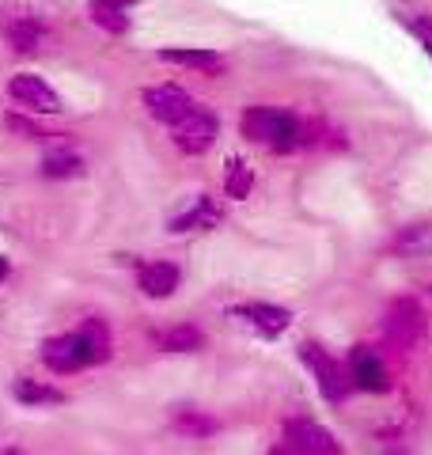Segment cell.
<instances>
[{"label":"cell","mask_w":432,"mask_h":455,"mask_svg":"<svg viewBox=\"0 0 432 455\" xmlns=\"http://www.w3.org/2000/svg\"><path fill=\"white\" fill-rule=\"evenodd\" d=\"M300 357H304V364L315 372V383H319L323 398H330V403H341L345 391H349V379H345L338 361L330 357L326 349L315 346V341H304V346H300Z\"/></svg>","instance_id":"obj_4"},{"label":"cell","mask_w":432,"mask_h":455,"mask_svg":"<svg viewBox=\"0 0 432 455\" xmlns=\"http://www.w3.org/2000/svg\"><path fill=\"white\" fill-rule=\"evenodd\" d=\"M92 20L95 27H103L107 35H125L129 31V16L118 8H107V4H92Z\"/></svg>","instance_id":"obj_21"},{"label":"cell","mask_w":432,"mask_h":455,"mask_svg":"<svg viewBox=\"0 0 432 455\" xmlns=\"http://www.w3.org/2000/svg\"><path fill=\"white\" fill-rule=\"evenodd\" d=\"M42 361H46L53 372H61V376L80 372V368L95 364L88 341H84L80 334H57L50 341H42Z\"/></svg>","instance_id":"obj_3"},{"label":"cell","mask_w":432,"mask_h":455,"mask_svg":"<svg viewBox=\"0 0 432 455\" xmlns=\"http://www.w3.org/2000/svg\"><path fill=\"white\" fill-rule=\"evenodd\" d=\"M349 383L360 387V391H387L391 387V376H387V368H383L376 349L356 346L349 353Z\"/></svg>","instance_id":"obj_9"},{"label":"cell","mask_w":432,"mask_h":455,"mask_svg":"<svg viewBox=\"0 0 432 455\" xmlns=\"http://www.w3.org/2000/svg\"><path fill=\"white\" fill-rule=\"evenodd\" d=\"M4 277H8V262L0 259V284H4Z\"/></svg>","instance_id":"obj_26"},{"label":"cell","mask_w":432,"mask_h":455,"mask_svg":"<svg viewBox=\"0 0 432 455\" xmlns=\"http://www.w3.org/2000/svg\"><path fill=\"white\" fill-rule=\"evenodd\" d=\"M144 107H148V114L156 122L179 125L197 103L179 88V84H152V88H144Z\"/></svg>","instance_id":"obj_5"},{"label":"cell","mask_w":432,"mask_h":455,"mask_svg":"<svg viewBox=\"0 0 432 455\" xmlns=\"http://www.w3.org/2000/svg\"><path fill=\"white\" fill-rule=\"evenodd\" d=\"M92 4H107V8H118V12H129L137 0H92Z\"/></svg>","instance_id":"obj_25"},{"label":"cell","mask_w":432,"mask_h":455,"mask_svg":"<svg viewBox=\"0 0 432 455\" xmlns=\"http://www.w3.org/2000/svg\"><path fill=\"white\" fill-rule=\"evenodd\" d=\"M224 220V205L216 202L212 194H194L190 202H186L175 217H171V232H209V228H216Z\"/></svg>","instance_id":"obj_7"},{"label":"cell","mask_w":432,"mask_h":455,"mask_svg":"<svg viewBox=\"0 0 432 455\" xmlns=\"http://www.w3.org/2000/svg\"><path fill=\"white\" fill-rule=\"evenodd\" d=\"M175 429L186 433V436H209V433H216V421L205 418V414H194V410H182V414L175 418Z\"/></svg>","instance_id":"obj_22"},{"label":"cell","mask_w":432,"mask_h":455,"mask_svg":"<svg viewBox=\"0 0 432 455\" xmlns=\"http://www.w3.org/2000/svg\"><path fill=\"white\" fill-rule=\"evenodd\" d=\"M4 125H8V130H12V133H27V137H31V140H42V137H46V133H42V130H38V125H35V122H27V118H20V114H8V118H4Z\"/></svg>","instance_id":"obj_24"},{"label":"cell","mask_w":432,"mask_h":455,"mask_svg":"<svg viewBox=\"0 0 432 455\" xmlns=\"http://www.w3.org/2000/svg\"><path fill=\"white\" fill-rule=\"evenodd\" d=\"M12 395L27 406H61L65 403V395L57 387H50V383H42V379H31V376H20L12 383Z\"/></svg>","instance_id":"obj_15"},{"label":"cell","mask_w":432,"mask_h":455,"mask_svg":"<svg viewBox=\"0 0 432 455\" xmlns=\"http://www.w3.org/2000/svg\"><path fill=\"white\" fill-rule=\"evenodd\" d=\"M156 346H160L164 353H194V349L205 346V334H201L197 326L182 323V326H171V331L156 334Z\"/></svg>","instance_id":"obj_16"},{"label":"cell","mask_w":432,"mask_h":455,"mask_svg":"<svg viewBox=\"0 0 432 455\" xmlns=\"http://www.w3.org/2000/svg\"><path fill=\"white\" fill-rule=\"evenodd\" d=\"M0 31H4V42L16 53H38L42 42H46V27L35 16H4L0 20Z\"/></svg>","instance_id":"obj_10"},{"label":"cell","mask_w":432,"mask_h":455,"mask_svg":"<svg viewBox=\"0 0 432 455\" xmlns=\"http://www.w3.org/2000/svg\"><path fill=\"white\" fill-rule=\"evenodd\" d=\"M8 95L16 99L20 107H27L31 114H61V95H57L53 88L42 76L35 73H20L8 80Z\"/></svg>","instance_id":"obj_6"},{"label":"cell","mask_w":432,"mask_h":455,"mask_svg":"<svg viewBox=\"0 0 432 455\" xmlns=\"http://www.w3.org/2000/svg\"><path fill=\"white\" fill-rule=\"evenodd\" d=\"M4 455H16V451H4Z\"/></svg>","instance_id":"obj_28"},{"label":"cell","mask_w":432,"mask_h":455,"mask_svg":"<svg viewBox=\"0 0 432 455\" xmlns=\"http://www.w3.org/2000/svg\"><path fill=\"white\" fill-rule=\"evenodd\" d=\"M232 319H239L243 326H251V331H254V334H262V338H277V334L288 331V323H292V315H288L284 307H277V304H262V300L232 307Z\"/></svg>","instance_id":"obj_8"},{"label":"cell","mask_w":432,"mask_h":455,"mask_svg":"<svg viewBox=\"0 0 432 455\" xmlns=\"http://www.w3.org/2000/svg\"><path fill=\"white\" fill-rule=\"evenodd\" d=\"M179 281H182V274L175 262H144L137 269V284L148 300H167V296L179 289Z\"/></svg>","instance_id":"obj_11"},{"label":"cell","mask_w":432,"mask_h":455,"mask_svg":"<svg viewBox=\"0 0 432 455\" xmlns=\"http://www.w3.org/2000/svg\"><path fill=\"white\" fill-rule=\"evenodd\" d=\"M160 61H167V65H182V68H194V73H205V76H220V73H224V57L216 53V50H201V46L160 50Z\"/></svg>","instance_id":"obj_13"},{"label":"cell","mask_w":432,"mask_h":455,"mask_svg":"<svg viewBox=\"0 0 432 455\" xmlns=\"http://www.w3.org/2000/svg\"><path fill=\"white\" fill-rule=\"evenodd\" d=\"M406 27L413 31V38L421 42V50H425V53L432 57V23H428V20H421V16H417V20H406Z\"/></svg>","instance_id":"obj_23"},{"label":"cell","mask_w":432,"mask_h":455,"mask_svg":"<svg viewBox=\"0 0 432 455\" xmlns=\"http://www.w3.org/2000/svg\"><path fill=\"white\" fill-rule=\"evenodd\" d=\"M76 334H80L84 341H88V349H92L95 364L110 357V331H107V323H103V319H88V323H84Z\"/></svg>","instance_id":"obj_19"},{"label":"cell","mask_w":432,"mask_h":455,"mask_svg":"<svg viewBox=\"0 0 432 455\" xmlns=\"http://www.w3.org/2000/svg\"><path fill=\"white\" fill-rule=\"evenodd\" d=\"M391 247H395V251H425V247H432V228H428V224H410V228H402Z\"/></svg>","instance_id":"obj_20"},{"label":"cell","mask_w":432,"mask_h":455,"mask_svg":"<svg viewBox=\"0 0 432 455\" xmlns=\"http://www.w3.org/2000/svg\"><path fill=\"white\" fill-rule=\"evenodd\" d=\"M425 331V315L421 307H417L413 300H398L391 307V315H387V334H391L398 346H410V341H417Z\"/></svg>","instance_id":"obj_14"},{"label":"cell","mask_w":432,"mask_h":455,"mask_svg":"<svg viewBox=\"0 0 432 455\" xmlns=\"http://www.w3.org/2000/svg\"><path fill=\"white\" fill-rule=\"evenodd\" d=\"M251 190H254V167L232 156L224 167V194L232 197V202H243V197H251Z\"/></svg>","instance_id":"obj_17"},{"label":"cell","mask_w":432,"mask_h":455,"mask_svg":"<svg viewBox=\"0 0 432 455\" xmlns=\"http://www.w3.org/2000/svg\"><path fill=\"white\" fill-rule=\"evenodd\" d=\"M239 130L251 145H262L269 152H296L308 145V125L292 110L281 107H247L239 118Z\"/></svg>","instance_id":"obj_1"},{"label":"cell","mask_w":432,"mask_h":455,"mask_svg":"<svg viewBox=\"0 0 432 455\" xmlns=\"http://www.w3.org/2000/svg\"><path fill=\"white\" fill-rule=\"evenodd\" d=\"M216 133H220V122L205 107H194L179 125H171V140L182 156H205L216 145Z\"/></svg>","instance_id":"obj_2"},{"label":"cell","mask_w":432,"mask_h":455,"mask_svg":"<svg viewBox=\"0 0 432 455\" xmlns=\"http://www.w3.org/2000/svg\"><path fill=\"white\" fill-rule=\"evenodd\" d=\"M42 175L46 179H76V175H84V156L72 152V148L50 152L46 160H42Z\"/></svg>","instance_id":"obj_18"},{"label":"cell","mask_w":432,"mask_h":455,"mask_svg":"<svg viewBox=\"0 0 432 455\" xmlns=\"http://www.w3.org/2000/svg\"><path fill=\"white\" fill-rule=\"evenodd\" d=\"M284 436H288V444L296 448V455H338L334 436L311 421H288Z\"/></svg>","instance_id":"obj_12"},{"label":"cell","mask_w":432,"mask_h":455,"mask_svg":"<svg viewBox=\"0 0 432 455\" xmlns=\"http://www.w3.org/2000/svg\"><path fill=\"white\" fill-rule=\"evenodd\" d=\"M269 455H288V451H284V448H277V451H269Z\"/></svg>","instance_id":"obj_27"}]
</instances>
